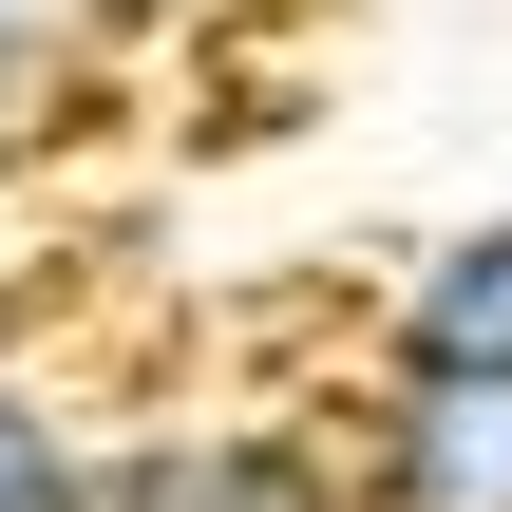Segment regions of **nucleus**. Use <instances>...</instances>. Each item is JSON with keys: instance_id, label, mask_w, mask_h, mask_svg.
Masks as SVG:
<instances>
[{"instance_id": "obj_1", "label": "nucleus", "mask_w": 512, "mask_h": 512, "mask_svg": "<svg viewBox=\"0 0 512 512\" xmlns=\"http://www.w3.org/2000/svg\"><path fill=\"white\" fill-rule=\"evenodd\" d=\"M342 494L361 512H512V380L361 361L342 380Z\"/></svg>"}, {"instance_id": "obj_2", "label": "nucleus", "mask_w": 512, "mask_h": 512, "mask_svg": "<svg viewBox=\"0 0 512 512\" xmlns=\"http://www.w3.org/2000/svg\"><path fill=\"white\" fill-rule=\"evenodd\" d=\"M95 512H361V494H342V418H171L95 456Z\"/></svg>"}, {"instance_id": "obj_3", "label": "nucleus", "mask_w": 512, "mask_h": 512, "mask_svg": "<svg viewBox=\"0 0 512 512\" xmlns=\"http://www.w3.org/2000/svg\"><path fill=\"white\" fill-rule=\"evenodd\" d=\"M361 361H418V380H512V190L456 209L399 285H380V342Z\"/></svg>"}, {"instance_id": "obj_4", "label": "nucleus", "mask_w": 512, "mask_h": 512, "mask_svg": "<svg viewBox=\"0 0 512 512\" xmlns=\"http://www.w3.org/2000/svg\"><path fill=\"white\" fill-rule=\"evenodd\" d=\"M114 76V19L95 0H0V171H38Z\"/></svg>"}, {"instance_id": "obj_5", "label": "nucleus", "mask_w": 512, "mask_h": 512, "mask_svg": "<svg viewBox=\"0 0 512 512\" xmlns=\"http://www.w3.org/2000/svg\"><path fill=\"white\" fill-rule=\"evenodd\" d=\"M95 456L114 437H76V399L38 361H0V512H95Z\"/></svg>"}]
</instances>
